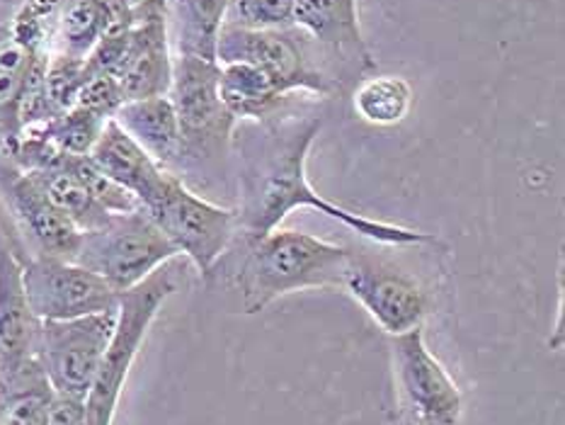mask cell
Segmentation results:
<instances>
[{
	"instance_id": "cell-1",
	"label": "cell",
	"mask_w": 565,
	"mask_h": 425,
	"mask_svg": "<svg viewBox=\"0 0 565 425\" xmlns=\"http://www.w3.org/2000/svg\"><path fill=\"white\" fill-rule=\"evenodd\" d=\"M321 127V115L279 117L277 113L263 121H250L248 129L231 139V158L236 161V238L253 243L281 226L291 212L316 210L379 246L437 243L427 231L381 222L318 194L306 163Z\"/></svg>"
},
{
	"instance_id": "cell-2",
	"label": "cell",
	"mask_w": 565,
	"mask_h": 425,
	"mask_svg": "<svg viewBox=\"0 0 565 425\" xmlns=\"http://www.w3.org/2000/svg\"><path fill=\"white\" fill-rule=\"evenodd\" d=\"M168 97L180 125V158L173 176L200 194L224 188L236 119L218 97L216 61L173 54Z\"/></svg>"
},
{
	"instance_id": "cell-3",
	"label": "cell",
	"mask_w": 565,
	"mask_h": 425,
	"mask_svg": "<svg viewBox=\"0 0 565 425\" xmlns=\"http://www.w3.org/2000/svg\"><path fill=\"white\" fill-rule=\"evenodd\" d=\"M243 246L233 285L241 291L245 314H260L291 291L340 289L350 255V246L342 243L281 226Z\"/></svg>"
},
{
	"instance_id": "cell-4",
	"label": "cell",
	"mask_w": 565,
	"mask_h": 425,
	"mask_svg": "<svg viewBox=\"0 0 565 425\" xmlns=\"http://www.w3.org/2000/svg\"><path fill=\"white\" fill-rule=\"evenodd\" d=\"M175 289L178 275L170 263H166L153 275L146 277L141 285L119 295L113 340H109L105 358L100 368H97L90 392L85 396V413H88L90 425L115 423V413L134 368V360H137L156 316L161 314L163 304L175 295Z\"/></svg>"
},
{
	"instance_id": "cell-5",
	"label": "cell",
	"mask_w": 565,
	"mask_h": 425,
	"mask_svg": "<svg viewBox=\"0 0 565 425\" xmlns=\"http://www.w3.org/2000/svg\"><path fill=\"white\" fill-rule=\"evenodd\" d=\"M388 338V425H461L463 394L449 370L429 350L423 326Z\"/></svg>"
},
{
	"instance_id": "cell-6",
	"label": "cell",
	"mask_w": 565,
	"mask_h": 425,
	"mask_svg": "<svg viewBox=\"0 0 565 425\" xmlns=\"http://www.w3.org/2000/svg\"><path fill=\"white\" fill-rule=\"evenodd\" d=\"M173 243L146 210L109 214L107 222L81 234L73 263L103 277L117 295L141 285L158 267L175 261Z\"/></svg>"
},
{
	"instance_id": "cell-7",
	"label": "cell",
	"mask_w": 565,
	"mask_h": 425,
	"mask_svg": "<svg viewBox=\"0 0 565 425\" xmlns=\"http://www.w3.org/2000/svg\"><path fill=\"white\" fill-rule=\"evenodd\" d=\"M146 212L173 243L178 255L190 258L204 279H212L221 258L238 236L233 206L206 200L175 176H170L163 194Z\"/></svg>"
},
{
	"instance_id": "cell-8",
	"label": "cell",
	"mask_w": 565,
	"mask_h": 425,
	"mask_svg": "<svg viewBox=\"0 0 565 425\" xmlns=\"http://www.w3.org/2000/svg\"><path fill=\"white\" fill-rule=\"evenodd\" d=\"M340 289H345L386 336L420 328L433 309L427 287L413 270L388 255L352 246Z\"/></svg>"
},
{
	"instance_id": "cell-9",
	"label": "cell",
	"mask_w": 565,
	"mask_h": 425,
	"mask_svg": "<svg viewBox=\"0 0 565 425\" xmlns=\"http://www.w3.org/2000/svg\"><path fill=\"white\" fill-rule=\"evenodd\" d=\"M115 326L117 309L68 321H40L34 360L40 362L54 394L85 401Z\"/></svg>"
},
{
	"instance_id": "cell-10",
	"label": "cell",
	"mask_w": 565,
	"mask_h": 425,
	"mask_svg": "<svg viewBox=\"0 0 565 425\" xmlns=\"http://www.w3.org/2000/svg\"><path fill=\"white\" fill-rule=\"evenodd\" d=\"M22 285L30 309L40 321H68L119 307V295L103 277L64 258H24Z\"/></svg>"
},
{
	"instance_id": "cell-11",
	"label": "cell",
	"mask_w": 565,
	"mask_h": 425,
	"mask_svg": "<svg viewBox=\"0 0 565 425\" xmlns=\"http://www.w3.org/2000/svg\"><path fill=\"white\" fill-rule=\"evenodd\" d=\"M216 64H250L287 83L294 93L333 95L338 85L316 68L306 44L291 30H248L226 24L216 44Z\"/></svg>"
},
{
	"instance_id": "cell-12",
	"label": "cell",
	"mask_w": 565,
	"mask_h": 425,
	"mask_svg": "<svg viewBox=\"0 0 565 425\" xmlns=\"http://www.w3.org/2000/svg\"><path fill=\"white\" fill-rule=\"evenodd\" d=\"M115 78L125 103L168 95L173 83V46L168 36L163 0H141L134 6L129 44Z\"/></svg>"
},
{
	"instance_id": "cell-13",
	"label": "cell",
	"mask_w": 565,
	"mask_h": 425,
	"mask_svg": "<svg viewBox=\"0 0 565 425\" xmlns=\"http://www.w3.org/2000/svg\"><path fill=\"white\" fill-rule=\"evenodd\" d=\"M36 331L40 319L24 295L20 253L0 226V380L34 358Z\"/></svg>"
},
{
	"instance_id": "cell-14",
	"label": "cell",
	"mask_w": 565,
	"mask_h": 425,
	"mask_svg": "<svg viewBox=\"0 0 565 425\" xmlns=\"http://www.w3.org/2000/svg\"><path fill=\"white\" fill-rule=\"evenodd\" d=\"M88 156L107 178H113L139 202L141 210H149L161 198L170 176H173L158 166L115 119H109L103 127Z\"/></svg>"
},
{
	"instance_id": "cell-15",
	"label": "cell",
	"mask_w": 565,
	"mask_h": 425,
	"mask_svg": "<svg viewBox=\"0 0 565 425\" xmlns=\"http://www.w3.org/2000/svg\"><path fill=\"white\" fill-rule=\"evenodd\" d=\"M294 28L303 30L316 44L342 59L374 68L360 24L358 0H294Z\"/></svg>"
},
{
	"instance_id": "cell-16",
	"label": "cell",
	"mask_w": 565,
	"mask_h": 425,
	"mask_svg": "<svg viewBox=\"0 0 565 425\" xmlns=\"http://www.w3.org/2000/svg\"><path fill=\"white\" fill-rule=\"evenodd\" d=\"M134 18L129 0H64L58 10L52 52L85 59L109 30L127 28Z\"/></svg>"
},
{
	"instance_id": "cell-17",
	"label": "cell",
	"mask_w": 565,
	"mask_h": 425,
	"mask_svg": "<svg viewBox=\"0 0 565 425\" xmlns=\"http://www.w3.org/2000/svg\"><path fill=\"white\" fill-rule=\"evenodd\" d=\"M113 119L158 166L173 173L180 158V125L168 95L127 100Z\"/></svg>"
},
{
	"instance_id": "cell-18",
	"label": "cell",
	"mask_w": 565,
	"mask_h": 425,
	"mask_svg": "<svg viewBox=\"0 0 565 425\" xmlns=\"http://www.w3.org/2000/svg\"><path fill=\"white\" fill-rule=\"evenodd\" d=\"M294 91L250 64H218V97L238 121H263L277 115Z\"/></svg>"
},
{
	"instance_id": "cell-19",
	"label": "cell",
	"mask_w": 565,
	"mask_h": 425,
	"mask_svg": "<svg viewBox=\"0 0 565 425\" xmlns=\"http://www.w3.org/2000/svg\"><path fill=\"white\" fill-rule=\"evenodd\" d=\"M173 54L216 61L228 0H163Z\"/></svg>"
},
{
	"instance_id": "cell-20",
	"label": "cell",
	"mask_w": 565,
	"mask_h": 425,
	"mask_svg": "<svg viewBox=\"0 0 565 425\" xmlns=\"http://www.w3.org/2000/svg\"><path fill=\"white\" fill-rule=\"evenodd\" d=\"M54 389L34 358L0 380V425H49Z\"/></svg>"
},
{
	"instance_id": "cell-21",
	"label": "cell",
	"mask_w": 565,
	"mask_h": 425,
	"mask_svg": "<svg viewBox=\"0 0 565 425\" xmlns=\"http://www.w3.org/2000/svg\"><path fill=\"white\" fill-rule=\"evenodd\" d=\"M28 173L36 180V185L44 190L49 202H52L56 210L81 231V234L107 222L109 212L93 198L90 190L85 188L71 170L54 166L28 170Z\"/></svg>"
},
{
	"instance_id": "cell-22",
	"label": "cell",
	"mask_w": 565,
	"mask_h": 425,
	"mask_svg": "<svg viewBox=\"0 0 565 425\" xmlns=\"http://www.w3.org/2000/svg\"><path fill=\"white\" fill-rule=\"evenodd\" d=\"M354 113L374 127H396L413 107V88L403 76H372L352 97Z\"/></svg>"
},
{
	"instance_id": "cell-23",
	"label": "cell",
	"mask_w": 565,
	"mask_h": 425,
	"mask_svg": "<svg viewBox=\"0 0 565 425\" xmlns=\"http://www.w3.org/2000/svg\"><path fill=\"white\" fill-rule=\"evenodd\" d=\"M107 121L109 119L97 117L83 107H71L66 113H61L49 121H42V125H34L28 129L42 134V137L61 153L88 156Z\"/></svg>"
},
{
	"instance_id": "cell-24",
	"label": "cell",
	"mask_w": 565,
	"mask_h": 425,
	"mask_svg": "<svg viewBox=\"0 0 565 425\" xmlns=\"http://www.w3.org/2000/svg\"><path fill=\"white\" fill-rule=\"evenodd\" d=\"M85 59H73L66 54H49L42 91L46 97V105L52 107L54 117L66 113V109L76 107L78 93L85 83Z\"/></svg>"
},
{
	"instance_id": "cell-25",
	"label": "cell",
	"mask_w": 565,
	"mask_h": 425,
	"mask_svg": "<svg viewBox=\"0 0 565 425\" xmlns=\"http://www.w3.org/2000/svg\"><path fill=\"white\" fill-rule=\"evenodd\" d=\"M226 24L248 30H291L294 0H228Z\"/></svg>"
},
{
	"instance_id": "cell-26",
	"label": "cell",
	"mask_w": 565,
	"mask_h": 425,
	"mask_svg": "<svg viewBox=\"0 0 565 425\" xmlns=\"http://www.w3.org/2000/svg\"><path fill=\"white\" fill-rule=\"evenodd\" d=\"M121 105H125V95H121L113 73H93V76L85 78L76 100V107L88 109V113L103 119H113Z\"/></svg>"
},
{
	"instance_id": "cell-27",
	"label": "cell",
	"mask_w": 565,
	"mask_h": 425,
	"mask_svg": "<svg viewBox=\"0 0 565 425\" xmlns=\"http://www.w3.org/2000/svg\"><path fill=\"white\" fill-rule=\"evenodd\" d=\"M6 3H10V0H0V6H6ZM18 3H20V0H15V8H18Z\"/></svg>"
},
{
	"instance_id": "cell-28",
	"label": "cell",
	"mask_w": 565,
	"mask_h": 425,
	"mask_svg": "<svg viewBox=\"0 0 565 425\" xmlns=\"http://www.w3.org/2000/svg\"><path fill=\"white\" fill-rule=\"evenodd\" d=\"M129 3H131V6H139V3H141V0H129Z\"/></svg>"
}]
</instances>
